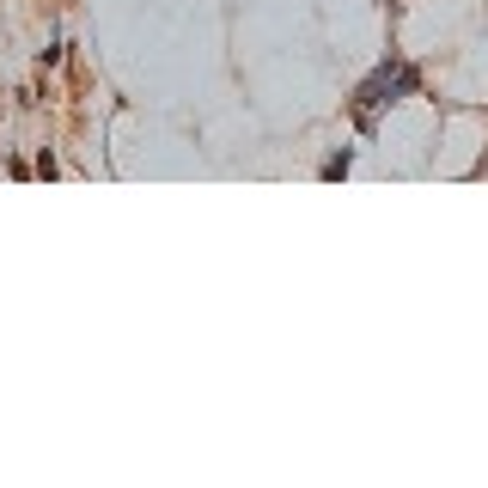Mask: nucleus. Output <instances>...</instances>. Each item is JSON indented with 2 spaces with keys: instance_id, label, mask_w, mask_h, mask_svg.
<instances>
[{
  "instance_id": "1",
  "label": "nucleus",
  "mask_w": 488,
  "mask_h": 488,
  "mask_svg": "<svg viewBox=\"0 0 488 488\" xmlns=\"http://www.w3.org/2000/svg\"><path fill=\"white\" fill-rule=\"evenodd\" d=\"M415 86H422V80H415V67H409V61H379V67H372V80H361V92H354V110H361V122H372L385 104L409 98Z\"/></svg>"
},
{
  "instance_id": "2",
  "label": "nucleus",
  "mask_w": 488,
  "mask_h": 488,
  "mask_svg": "<svg viewBox=\"0 0 488 488\" xmlns=\"http://www.w3.org/2000/svg\"><path fill=\"white\" fill-rule=\"evenodd\" d=\"M348 165H354V147H342V153H330V159H324V178H348Z\"/></svg>"
}]
</instances>
